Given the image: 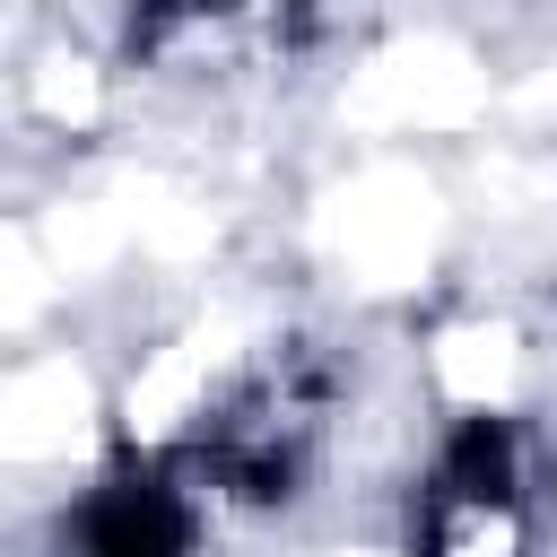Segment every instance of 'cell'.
Here are the masks:
<instances>
[{"mask_svg":"<svg viewBox=\"0 0 557 557\" xmlns=\"http://www.w3.org/2000/svg\"><path fill=\"white\" fill-rule=\"evenodd\" d=\"M200 513L165 461H122L78 505V557H191Z\"/></svg>","mask_w":557,"mask_h":557,"instance_id":"6da1fadb","label":"cell"}]
</instances>
